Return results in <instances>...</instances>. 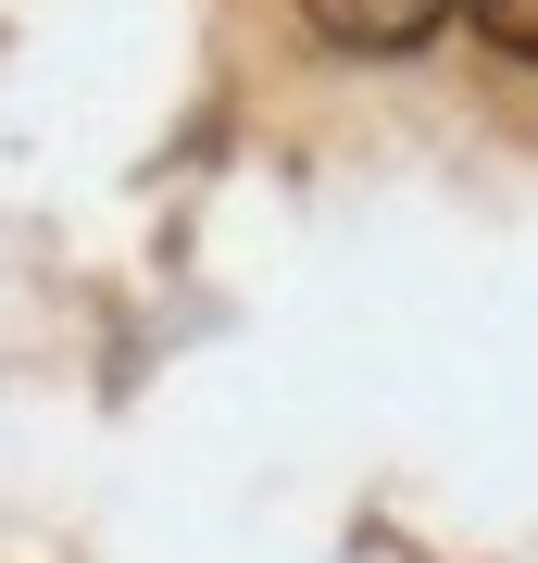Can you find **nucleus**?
<instances>
[{"label":"nucleus","instance_id":"1","mask_svg":"<svg viewBox=\"0 0 538 563\" xmlns=\"http://www.w3.org/2000/svg\"><path fill=\"white\" fill-rule=\"evenodd\" d=\"M300 25H314L326 51H363V63H400L426 51L451 25V0H300Z\"/></svg>","mask_w":538,"mask_h":563},{"label":"nucleus","instance_id":"2","mask_svg":"<svg viewBox=\"0 0 538 563\" xmlns=\"http://www.w3.org/2000/svg\"><path fill=\"white\" fill-rule=\"evenodd\" d=\"M463 25H476V38L501 51V63H538V0H451Z\"/></svg>","mask_w":538,"mask_h":563}]
</instances>
